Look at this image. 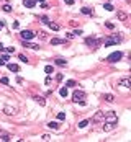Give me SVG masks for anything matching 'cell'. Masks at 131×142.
<instances>
[{
  "label": "cell",
  "instance_id": "obj_38",
  "mask_svg": "<svg viewBox=\"0 0 131 142\" xmlns=\"http://www.w3.org/2000/svg\"><path fill=\"white\" fill-rule=\"evenodd\" d=\"M18 28H20V23L18 21H13V29H18Z\"/></svg>",
  "mask_w": 131,
  "mask_h": 142
},
{
  "label": "cell",
  "instance_id": "obj_5",
  "mask_svg": "<svg viewBox=\"0 0 131 142\" xmlns=\"http://www.w3.org/2000/svg\"><path fill=\"white\" fill-rule=\"evenodd\" d=\"M72 100L75 101V103L85 100V92H84V90H75V92L72 93Z\"/></svg>",
  "mask_w": 131,
  "mask_h": 142
},
{
  "label": "cell",
  "instance_id": "obj_24",
  "mask_svg": "<svg viewBox=\"0 0 131 142\" xmlns=\"http://www.w3.org/2000/svg\"><path fill=\"white\" fill-rule=\"evenodd\" d=\"M105 10H107V12H113V10H115V7H113L112 3H108V2H107V3H105Z\"/></svg>",
  "mask_w": 131,
  "mask_h": 142
},
{
  "label": "cell",
  "instance_id": "obj_12",
  "mask_svg": "<svg viewBox=\"0 0 131 142\" xmlns=\"http://www.w3.org/2000/svg\"><path fill=\"white\" fill-rule=\"evenodd\" d=\"M116 128L115 123H103V131H112V129Z\"/></svg>",
  "mask_w": 131,
  "mask_h": 142
},
{
  "label": "cell",
  "instance_id": "obj_42",
  "mask_svg": "<svg viewBox=\"0 0 131 142\" xmlns=\"http://www.w3.org/2000/svg\"><path fill=\"white\" fill-rule=\"evenodd\" d=\"M7 52H10V54H12V52H15V47H7Z\"/></svg>",
  "mask_w": 131,
  "mask_h": 142
},
{
  "label": "cell",
  "instance_id": "obj_4",
  "mask_svg": "<svg viewBox=\"0 0 131 142\" xmlns=\"http://www.w3.org/2000/svg\"><path fill=\"white\" fill-rule=\"evenodd\" d=\"M105 118H107V111H97L95 116L90 119V121H92V123H103Z\"/></svg>",
  "mask_w": 131,
  "mask_h": 142
},
{
  "label": "cell",
  "instance_id": "obj_34",
  "mask_svg": "<svg viewBox=\"0 0 131 142\" xmlns=\"http://www.w3.org/2000/svg\"><path fill=\"white\" fill-rule=\"evenodd\" d=\"M51 80H53V77H51V75H48V77H46V80H44V83H46V85H49Z\"/></svg>",
  "mask_w": 131,
  "mask_h": 142
},
{
  "label": "cell",
  "instance_id": "obj_29",
  "mask_svg": "<svg viewBox=\"0 0 131 142\" xmlns=\"http://www.w3.org/2000/svg\"><path fill=\"white\" fill-rule=\"evenodd\" d=\"M105 26L108 28V29H115V25H113L112 21H105Z\"/></svg>",
  "mask_w": 131,
  "mask_h": 142
},
{
  "label": "cell",
  "instance_id": "obj_10",
  "mask_svg": "<svg viewBox=\"0 0 131 142\" xmlns=\"http://www.w3.org/2000/svg\"><path fill=\"white\" fill-rule=\"evenodd\" d=\"M23 5L26 8H35L36 7V0H23Z\"/></svg>",
  "mask_w": 131,
  "mask_h": 142
},
{
  "label": "cell",
  "instance_id": "obj_26",
  "mask_svg": "<svg viewBox=\"0 0 131 142\" xmlns=\"http://www.w3.org/2000/svg\"><path fill=\"white\" fill-rule=\"evenodd\" d=\"M2 10H3L5 13H10V12H12V7H10V5H3V7H2Z\"/></svg>",
  "mask_w": 131,
  "mask_h": 142
},
{
  "label": "cell",
  "instance_id": "obj_30",
  "mask_svg": "<svg viewBox=\"0 0 131 142\" xmlns=\"http://www.w3.org/2000/svg\"><path fill=\"white\" fill-rule=\"evenodd\" d=\"M57 119L59 121H64L66 119V113H57Z\"/></svg>",
  "mask_w": 131,
  "mask_h": 142
},
{
  "label": "cell",
  "instance_id": "obj_25",
  "mask_svg": "<svg viewBox=\"0 0 131 142\" xmlns=\"http://www.w3.org/2000/svg\"><path fill=\"white\" fill-rule=\"evenodd\" d=\"M41 23H44V25H48V23H49V18H48V16H46V15H43V16H41Z\"/></svg>",
  "mask_w": 131,
  "mask_h": 142
},
{
  "label": "cell",
  "instance_id": "obj_32",
  "mask_svg": "<svg viewBox=\"0 0 131 142\" xmlns=\"http://www.w3.org/2000/svg\"><path fill=\"white\" fill-rule=\"evenodd\" d=\"M72 34H74V36H80V34H84V31H82V29H75Z\"/></svg>",
  "mask_w": 131,
  "mask_h": 142
},
{
  "label": "cell",
  "instance_id": "obj_3",
  "mask_svg": "<svg viewBox=\"0 0 131 142\" xmlns=\"http://www.w3.org/2000/svg\"><path fill=\"white\" fill-rule=\"evenodd\" d=\"M35 36H36V34H35L31 29H23V31H20V38H21V41H30V39H33Z\"/></svg>",
  "mask_w": 131,
  "mask_h": 142
},
{
  "label": "cell",
  "instance_id": "obj_27",
  "mask_svg": "<svg viewBox=\"0 0 131 142\" xmlns=\"http://www.w3.org/2000/svg\"><path fill=\"white\" fill-rule=\"evenodd\" d=\"M77 83H75V80H67L66 82V87H75Z\"/></svg>",
  "mask_w": 131,
  "mask_h": 142
},
{
  "label": "cell",
  "instance_id": "obj_18",
  "mask_svg": "<svg viewBox=\"0 0 131 142\" xmlns=\"http://www.w3.org/2000/svg\"><path fill=\"white\" fill-rule=\"evenodd\" d=\"M89 123H90V119H84V121H80V123H79V129L87 128V126H89Z\"/></svg>",
  "mask_w": 131,
  "mask_h": 142
},
{
  "label": "cell",
  "instance_id": "obj_36",
  "mask_svg": "<svg viewBox=\"0 0 131 142\" xmlns=\"http://www.w3.org/2000/svg\"><path fill=\"white\" fill-rule=\"evenodd\" d=\"M49 136H48V134H43V136H41V141H49Z\"/></svg>",
  "mask_w": 131,
  "mask_h": 142
},
{
  "label": "cell",
  "instance_id": "obj_13",
  "mask_svg": "<svg viewBox=\"0 0 131 142\" xmlns=\"http://www.w3.org/2000/svg\"><path fill=\"white\" fill-rule=\"evenodd\" d=\"M51 44H54V46H56V44H66V43H67V41H66V39H59V38H53V39H51Z\"/></svg>",
  "mask_w": 131,
  "mask_h": 142
},
{
  "label": "cell",
  "instance_id": "obj_1",
  "mask_svg": "<svg viewBox=\"0 0 131 142\" xmlns=\"http://www.w3.org/2000/svg\"><path fill=\"white\" fill-rule=\"evenodd\" d=\"M121 41H123V38H121V36H118V34H112V36L105 38L102 43L105 44V47H110V46H116V44H120Z\"/></svg>",
  "mask_w": 131,
  "mask_h": 142
},
{
  "label": "cell",
  "instance_id": "obj_11",
  "mask_svg": "<svg viewBox=\"0 0 131 142\" xmlns=\"http://www.w3.org/2000/svg\"><path fill=\"white\" fill-rule=\"evenodd\" d=\"M5 65L8 67V70H10V72H20V67H18L17 64H10V62H7Z\"/></svg>",
  "mask_w": 131,
  "mask_h": 142
},
{
  "label": "cell",
  "instance_id": "obj_41",
  "mask_svg": "<svg viewBox=\"0 0 131 142\" xmlns=\"http://www.w3.org/2000/svg\"><path fill=\"white\" fill-rule=\"evenodd\" d=\"M3 28H5V21H3V20H0V29H3Z\"/></svg>",
  "mask_w": 131,
  "mask_h": 142
},
{
  "label": "cell",
  "instance_id": "obj_35",
  "mask_svg": "<svg viewBox=\"0 0 131 142\" xmlns=\"http://www.w3.org/2000/svg\"><path fill=\"white\" fill-rule=\"evenodd\" d=\"M0 141H3V142H8V141H10V137H8V136H0Z\"/></svg>",
  "mask_w": 131,
  "mask_h": 142
},
{
  "label": "cell",
  "instance_id": "obj_2",
  "mask_svg": "<svg viewBox=\"0 0 131 142\" xmlns=\"http://www.w3.org/2000/svg\"><path fill=\"white\" fill-rule=\"evenodd\" d=\"M121 57H123V52H120V51H115V52H112V54L107 57V62L108 64H115V62H118V60H121Z\"/></svg>",
  "mask_w": 131,
  "mask_h": 142
},
{
  "label": "cell",
  "instance_id": "obj_6",
  "mask_svg": "<svg viewBox=\"0 0 131 142\" xmlns=\"http://www.w3.org/2000/svg\"><path fill=\"white\" fill-rule=\"evenodd\" d=\"M102 41H103V39H95V38H87V39H85V44H87V46H92V47H95V49H97V47H98L100 44H102Z\"/></svg>",
  "mask_w": 131,
  "mask_h": 142
},
{
  "label": "cell",
  "instance_id": "obj_9",
  "mask_svg": "<svg viewBox=\"0 0 131 142\" xmlns=\"http://www.w3.org/2000/svg\"><path fill=\"white\" fill-rule=\"evenodd\" d=\"M3 113H5V114H8V116H13V114H17V108L5 106V108H3Z\"/></svg>",
  "mask_w": 131,
  "mask_h": 142
},
{
  "label": "cell",
  "instance_id": "obj_31",
  "mask_svg": "<svg viewBox=\"0 0 131 142\" xmlns=\"http://www.w3.org/2000/svg\"><path fill=\"white\" fill-rule=\"evenodd\" d=\"M0 82L3 83V85H8V83H10V80H8L7 77H2V78H0Z\"/></svg>",
  "mask_w": 131,
  "mask_h": 142
},
{
  "label": "cell",
  "instance_id": "obj_16",
  "mask_svg": "<svg viewBox=\"0 0 131 142\" xmlns=\"http://www.w3.org/2000/svg\"><path fill=\"white\" fill-rule=\"evenodd\" d=\"M116 16H118V20H121V21H126V20H128V15L125 13V12H118Z\"/></svg>",
  "mask_w": 131,
  "mask_h": 142
},
{
  "label": "cell",
  "instance_id": "obj_43",
  "mask_svg": "<svg viewBox=\"0 0 131 142\" xmlns=\"http://www.w3.org/2000/svg\"><path fill=\"white\" fill-rule=\"evenodd\" d=\"M64 2H66V5H72L74 3V0H64Z\"/></svg>",
  "mask_w": 131,
  "mask_h": 142
},
{
  "label": "cell",
  "instance_id": "obj_39",
  "mask_svg": "<svg viewBox=\"0 0 131 142\" xmlns=\"http://www.w3.org/2000/svg\"><path fill=\"white\" fill-rule=\"evenodd\" d=\"M66 38H67V39H72L74 34H72V33H66Z\"/></svg>",
  "mask_w": 131,
  "mask_h": 142
},
{
  "label": "cell",
  "instance_id": "obj_8",
  "mask_svg": "<svg viewBox=\"0 0 131 142\" xmlns=\"http://www.w3.org/2000/svg\"><path fill=\"white\" fill-rule=\"evenodd\" d=\"M23 47H28V49L38 51V49H39V44H33V43H30V41H23Z\"/></svg>",
  "mask_w": 131,
  "mask_h": 142
},
{
  "label": "cell",
  "instance_id": "obj_21",
  "mask_svg": "<svg viewBox=\"0 0 131 142\" xmlns=\"http://www.w3.org/2000/svg\"><path fill=\"white\" fill-rule=\"evenodd\" d=\"M44 72L48 73V75H53V73H54V69H53V65H46V67H44Z\"/></svg>",
  "mask_w": 131,
  "mask_h": 142
},
{
  "label": "cell",
  "instance_id": "obj_14",
  "mask_svg": "<svg viewBox=\"0 0 131 142\" xmlns=\"http://www.w3.org/2000/svg\"><path fill=\"white\" fill-rule=\"evenodd\" d=\"M54 64L59 65V67H66V65H67V60H64V59H61V57H57V59L54 60Z\"/></svg>",
  "mask_w": 131,
  "mask_h": 142
},
{
  "label": "cell",
  "instance_id": "obj_44",
  "mask_svg": "<svg viewBox=\"0 0 131 142\" xmlns=\"http://www.w3.org/2000/svg\"><path fill=\"white\" fill-rule=\"evenodd\" d=\"M41 8L46 10V8H48V3H46V2H43V3H41Z\"/></svg>",
  "mask_w": 131,
  "mask_h": 142
},
{
  "label": "cell",
  "instance_id": "obj_45",
  "mask_svg": "<svg viewBox=\"0 0 131 142\" xmlns=\"http://www.w3.org/2000/svg\"><path fill=\"white\" fill-rule=\"evenodd\" d=\"M3 51H5V47H3V44L0 43V52H3Z\"/></svg>",
  "mask_w": 131,
  "mask_h": 142
},
{
  "label": "cell",
  "instance_id": "obj_37",
  "mask_svg": "<svg viewBox=\"0 0 131 142\" xmlns=\"http://www.w3.org/2000/svg\"><path fill=\"white\" fill-rule=\"evenodd\" d=\"M38 36H39L41 39H44V38H46V33H44V31H39V33H38Z\"/></svg>",
  "mask_w": 131,
  "mask_h": 142
},
{
  "label": "cell",
  "instance_id": "obj_23",
  "mask_svg": "<svg viewBox=\"0 0 131 142\" xmlns=\"http://www.w3.org/2000/svg\"><path fill=\"white\" fill-rule=\"evenodd\" d=\"M48 26H49L51 29H53V31H57V29H59V25L53 23V21H49V23H48Z\"/></svg>",
  "mask_w": 131,
  "mask_h": 142
},
{
  "label": "cell",
  "instance_id": "obj_33",
  "mask_svg": "<svg viewBox=\"0 0 131 142\" xmlns=\"http://www.w3.org/2000/svg\"><path fill=\"white\" fill-rule=\"evenodd\" d=\"M62 78H64L62 73H57V75H56V80H57V82H62Z\"/></svg>",
  "mask_w": 131,
  "mask_h": 142
},
{
  "label": "cell",
  "instance_id": "obj_7",
  "mask_svg": "<svg viewBox=\"0 0 131 142\" xmlns=\"http://www.w3.org/2000/svg\"><path fill=\"white\" fill-rule=\"evenodd\" d=\"M118 85H120V87H126V88H130V87H131V80H130V77H123V78H120V80H118Z\"/></svg>",
  "mask_w": 131,
  "mask_h": 142
},
{
  "label": "cell",
  "instance_id": "obj_19",
  "mask_svg": "<svg viewBox=\"0 0 131 142\" xmlns=\"http://www.w3.org/2000/svg\"><path fill=\"white\" fill-rule=\"evenodd\" d=\"M59 95L62 96V98H66V96L69 95V92H67V87H62L61 90H59Z\"/></svg>",
  "mask_w": 131,
  "mask_h": 142
},
{
  "label": "cell",
  "instance_id": "obj_22",
  "mask_svg": "<svg viewBox=\"0 0 131 142\" xmlns=\"http://www.w3.org/2000/svg\"><path fill=\"white\" fill-rule=\"evenodd\" d=\"M35 100H36V101H38V103H39L41 106H44V105H46V100H44V98H43V96H35Z\"/></svg>",
  "mask_w": 131,
  "mask_h": 142
},
{
  "label": "cell",
  "instance_id": "obj_46",
  "mask_svg": "<svg viewBox=\"0 0 131 142\" xmlns=\"http://www.w3.org/2000/svg\"><path fill=\"white\" fill-rule=\"evenodd\" d=\"M36 2H39V3H43V2H44V0H36Z\"/></svg>",
  "mask_w": 131,
  "mask_h": 142
},
{
  "label": "cell",
  "instance_id": "obj_20",
  "mask_svg": "<svg viewBox=\"0 0 131 142\" xmlns=\"http://www.w3.org/2000/svg\"><path fill=\"white\" fill-rule=\"evenodd\" d=\"M103 98H105V101H107V103H113V101H115V96L110 95V93H107V95H105Z\"/></svg>",
  "mask_w": 131,
  "mask_h": 142
},
{
  "label": "cell",
  "instance_id": "obj_40",
  "mask_svg": "<svg viewBox=\"0 0 131 142\" xmlns=\"http://www.w3.org/2000/svg\"><path fill=\"white\" fill-rule=\"evenodd\" d=\"M5 64H7V60H5V59H2V57H0V67H2V65H5Z\"/></svg>",
  "mask_w": 131,
  "mask_h": 142
},
{
  "label": "cell",
  "instance_id": "obj_17",
  "mask_svg": "<svg viewBox=\"0 0 131 142\" xmlns=\"http://www.w3.org/2000/svg\"><path fill=\"white\" fill-rule=\"evenodd\" d=\"M48 128L53 129V131H57V129H59V124L56 123V121H51V123H48Z\"/></svg>",
  "mask_w": 131,
  "mask_h": 142
},
{
  "label": "cell",
  "instance_id": "obj_15",
  "mask_svg": "<svg viewBox=\"0 0 131 142\" xmlns=\"http://www.w3.org/2000/svg\"><path fill=\"white\" fill-rule=\"evenodd\" d=\"M80 12L84 15H89V16H94V10L89 8V7H84V8H80Z\"/></svg>",
  "mask_w": 131,
  "mask_h": 142
},
{
  "label": "cell",
  "instance_id": "obj_28",
  "mask_svg": "<svg viewBox=\"0 0 131 142\" xmlns=\"http://www.w3.org/2000/svg\"><path fill=\"white\" fill-rule=\"evenodd\" d=\"M18 59L21 60V62H25V64H26V62H28V57H26V56H25V54H20V56H18Z\"/></svg>",
  "mask_w": 131,
  "mask_h": 142
}]
</instances>
